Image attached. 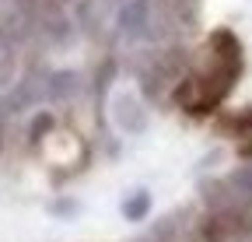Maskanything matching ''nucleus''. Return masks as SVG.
Returning <instances> with one entry per match:
<instances>
[{
	"mask_svg": "<svg viewBox=\"0 0 252 242\" xmlns=\"http://www.w3.org/2000/svg\"><path fill=\"white\" fill-rule=\"evenodd\" d=\"M147 210H151V197H147V193H137L133 200H126V204H123V214L130 218V221H140Z\"/></svg>",
	"mask_w": 252,
	"mask_h": 242,
	"instance_id": "nucleus-2",
	"label": "nucleus"
},
{
	"mask_svg": "<svg viewBox=\"0 0 252 242\" xmlns=\"http://www.w3.org/2000/svg\"><path fill=\"white\" fill-rule=\"evenodd\" d=\"M207 53H210V67L200 77H189L175 92L186 112H210L214 105H220V99L235 88L242 74V42L231 28H217L207 39Z\"/></svg>",
	"mask_w": 252,
	"mask_h": 242,
	"instance_id": "nucleus-1",
	"label": "nucleus"
},
{
	"mask_svg": "<svg viewBox=\"0 0 252 242\" xmlns=\"http://www.w3.org/2000/svg\"><path fill=\"white\" fill-rule=\"evenodd\" d=\"M235 130H238V134H252V105L235 116Z\"/></svg>",
	"mask_w": 252,
	"mask_h": 242,
	"instance_id": "nucleus-3",
	"label": "nucleus"
}]
</instances>
